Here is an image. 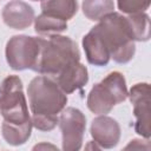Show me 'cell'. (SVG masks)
<instances>
[{
  "label": "cell",
  "mask_w": 151,
  "mask_h": 151,
  "mask_svg": "<svg viewBox=\"0 0 151 151\" xmlns=\"http://www.w3.org/2000/svg\"><path fill=\"white\" fill-rule=\"evenodd\" d=\"M32 125L37 130L52 131L59 120L60 112L67 104V96L57 81L47 76L34 77L27 87Z\"/></svg>",
  "instance_id": "obj_1"
},
{
  "label": "cell",
  "mask_w": 151,
  "mask_h": 151,
  "mask_svg": "<svg viewBox=\"0 0 151 151\" xmlns=\"http://www.w3.org/2000/svg\"><path fill=\"white\" fill-rule=\"evenodd\" d=\"M103 41L110 58L118 64H127L136 53V45L127 17L112 12L92 27Z\"/></svg>",
  "instance_id": "obj_2"
},
{
  "label": "cell",
  "mask_w": 151,
  "mask_h": 151,
  "mask_svg": "<svg viewBox=\"0 0 151 151\" xmlns=\"http://www.w3.org/2000/svg\"><path fill=\"white\" fill-rule=\"evenodd\" d=\"M39 52L32 70L44 76L57 77L59 72L73 61H80V52L77 42L60 34L38 38Z\"/></svg>",
  "instance_id": "obj_3"
},
{
  "label": "cell",
  "mask_w": 151,
  "mask_h": 151,
  "mask_svg": "<svg viewBox=\"0 0 151 151\" xmlns=\"http://www.w3.org/2000/svg\"><path fill=\"white\" fill-rule=\"evenodd\" d=\"M127 86L123 73L113 71L100 83L93 85L87 96V107L96 114H107L117 105L127 99Z\"/></svg>",
  "instance_id": "obj_4"
},
{
  "label": "cell",
  "mask_w": 151,
  "mask_h": 151,
  "mask_svg": "<svg viewBox=\"0 0 151 151\" xmlns=\"http://www.w3.org/2000/svg\"><path fill=\"white\" fill-rule=\"evenodd\" d=\"M0 114L5 123L26 125L32 123L22 81L18 76L6 77L0 85Z\"/></svg>",
  "instance_id": "obj_5"
},
{
  "label": "cell",
  "mask_w": 151,
  "mask_h": 151,
  "mask_svg": "<svg viewBox=\"0 0 151 151\" xmlns=\"http://www.w3.org/2000/svg\"><path fill=\"white\" fill-rule=\"evenodd\" d=\"M39 52V40L35 37L13 35L6 44V60L14 71L32 70Z\"/></svg>",
  "instance_id": "obj_6"
},
{
  "label": "cell",
  "mask_w": 151,
  "mask_h": 151,
  "mask_svg": "<svg viewBox=\"0 0 151 151\" xmlns=\"http://www.w3.org/2000/svg\"><path fill=\"white\" fill-rule=\"evenodd\" d=\"M64 151H78L81 149L83 138L86 130V117L76 107H66L60 112L58 120Z\"/></svg>",
  "instance_id": "obj_7"
},
{
  "label": "cell",
  "mask_w": 151,
  "mask_h": 151,
  "mask_svg": "<svg viewBox=\"0 0 151 151\" xmlns=\"http://www.w3.org/2000/svg\"><path fill=\"white\" fill-rule=\"evenodd\" d=\"M127 97L133 105L136 123L133 125L136 133L145 139L151 136V113H150V85L147 83L134 84Z\"/></svg>",
  "instance_id": "obj_8"
},
{
  "label": "cell",
  "mask_w": 151,
  "mask_h": 151,
  "mask_svg": "<svg viewBox=\"0 0 151 151\" xmlns=\"http://www.w3.org/2000/svg\"><path fill=\"white\" fill-rule=\"evenodd\" d=\"M90 133L93 143L100 149H112L119 143L122 130L116 119L106 114H98L91 123Z\"/></svg>",
  "instance_id": "obj_9"
},
{
  "label": "cell",
  "mask_w": 151,
  "mask_h": 151,
  "mask_svg": "<svg viewBox=\"0 0 151 151\" xmlns=\"http://www.w3.org/2000/svg\"><path fill=\"white\" fill-rule=\"evenodd\" d=\"M6 26L13 29H25L34 21V9L21 0H12L5 5L1 12Z\"/></svg>",
  "instance_id": "obj_10"
},
{
  "label": "cell",
  "mask_w": 151,
  "mask_h": 151,
  "mask_svg": "<svg viewBox=\"0 0 151 151\" xmlns=\"http://www.w3.org/2000/svg\"><path fill=\"white\" fill-rule=\"evenodd\" d=\"M57 84L66 94H71L77 90H81L88 81V72L80 61H73L63 68L55 77Z\"/></svg>",
  "instance_id": "obj_11"
},
{
  "label": "cell",
  "mask_w": 151,
  "mask_h": 151,
  "mask_svg": "<svg viewBox=\"0 0 151 151\" xmlns=\"http://www.w3.org/2000/svg\"><path fill=\"white\" fill-rule=\"evenodd\" d=\"M83 48H84L86 59L91 65L99 66V67L106 66L111 59L103 41L92 28L83 38Z\"/></svg>",
  "instance_id": "obj_12"
},
{
  "label": "cell",
  "mask_w": 151,
  "mask_h": 151,
  "mask_svg": "<svg viewBox=\"0 0 151 151\" xmlns=\"http://www.w3.org/2000/svg\"><path fill=\"white\" fill-rule=\"evenodd\" d=\"M40 7L41 13L59 18L65 21L72 19L78 12L77 0H42Z\"/></svg>",
  "instance_id": "obj_13"
},
{
  "label": "cell",
  "mask_w": 151,
  "mask_h": 151,
  "mask_svg": "<svg viewBox=\"0 0 151 151\" xmlns=\"http://www.w3.org/2000/svg\"><path fill=\"white\" fill-rule=\"evenodd\" d=\"M67 29V21L41 13L34 18V31L41 35L59 34Z\"/></svg>",
  "instance_id": "obj_14"
},
{
  "label": "cell",
  "mask_w": 151,
  "mask_h": 151,
  "mask_svg": "<svg viewBox=\"0 0 151 151\" xmlns=\"http://www.w3.org/2000/svg\"><path fill=\"white\" fill-rule=\"evenodd\" d=\"M32 127H33L32 123L19 126V125H12V124L2 122L1 132H2V137L6 140V143L13 146H19V145L25 144L28 140V138L31 137Z\"/></svg>",
  "instance_id": "obj_15"
},
{
  "label": "cell",
  "mask_w": 151,
  "mask_h": 151,
  "mask_svg": "<svg viewBox=\"0 0 151 151\" xmlns=\"http://www.w3.org/2000/svg\"><path fill=\"white\" fill-rule=\"evenodd\" d=\"M81 8L88 20L99 21L105 15L114 12V2L113 0H84Z\"/></svg>",
  "instance_id": "obj_16"
},
{
  "label": "cell",
  "mask_w": 151,
  "mask_h": 151,
  "mask_svg": "<svg viewBox=\"0 0 151 151\" xmlns=\"http://www.w3.org/2000/svg\"><path fill=\"white\" fill-rule=\"evenodd\" d=\"M134 41H147L150 39V17L145 12L127 15Z\"/></svg>",
  "instance_id": "obj_17"
},
{
  "label": "cell",
  "mask_w": 151,
  "mask_h": 151,
  "mask_svg": "<svg viewBox=\"0 0 151 151\" xmlns=\"http://www.w3.org/2000/svg\"><path fill=\"white\" fill-rule=\"evenodd\" d=\"M151 0H117L118 9L125 14L145 12L150 7Z\"/></svg>",
  "instance_id": "obj_18"
},
{
  "label": "cell",
  "mask_w": 151,
  "mask_h": 151,
  "mask_svg": "<svg viewBox=\"0 0 151 151\" xmlns=\"http://www.w3.org/2000/svg\"><path fill=\"white\" fill-rule=\"evenodd\" d=\"M32 1H42V0H32Z\"/></svg>",
  "instance_id": "obj_19"
}]
</instances>
